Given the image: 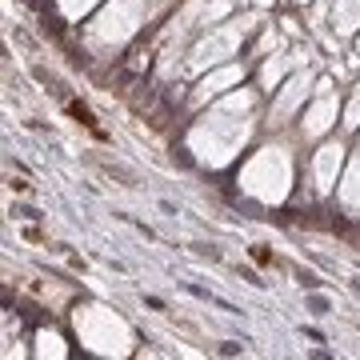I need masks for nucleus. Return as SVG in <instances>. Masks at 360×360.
<instances>
[{
  "instance_id": "nucleus-3",
  "label": "nucleus",
  "mask_w": 360,
  "mask_h": 360,
  "mask_svg": "<svg viewBox=\"0 0 360 360\" xmlns=\"http://www.w3.org/2000/svg\"><path fill=\"white\" fill-rule=\"evenodd\" d=\"M72 324H77L80 340H84L92 352H101V356H124V352L132 348L129 324L120 321L116 312H108V309L84 304V309L72 312Z\"/></svg>"
},
{
  "instance_id": "nucleus-8",
  "label": "nucleus",
  "mask_w": 360,
  "mask_h": 360,
  "mask_svg": "<svg viewBox=\"0 0 360 360\" xmlns=\"http://www.w3.org/2000/svg\"><path fill=\"white\" fill-rule=\"evenodd\" d=\"M309 92H312V77H309V72H296V77L284 84V92H281V101H276V108H272V116H276L272 124H281L284 116H292V112H296V104L304 101Z\"/></svg>"
},
{
  "instance_id": "nucleus-13",
  "label": "nucleus",
  "mask_w": 360,
  "mask_h": 360,
  "mask_svg": "<svg viewBox=\"0 0 360 360\" xmlns=\"http://www.w3.org/2000/svg\"><path fill=\"white\" fill-rule=\"evenodd\" d=\"M37 352H40V356H65L68 348H65V340H60L56 333L44 328V333H37Z\"/></svg>"
},
{
  "instance_id": "nucleus-10",
  "label": "nucleus",
  "mask_w": 360,
  "mask_h": 360,
  "mask_svg": "<svg viewBox=\"0 0 360 360\" xmlns=\"http://www.w3.org/2000/svg\"><path fill=\"white\" fill-rule=\"evenodd\" d=\"M333 28H336V32H356V28H360V0H336Z\"/></svg>"
},
{
  "instance_id": "nucleus-16",
  "label": "nucleus",
  "mask_w": 360,
  "mask_h": 360,
  "mask_svg": "<svg viewBox=\"0 0 360 360\" xmlns=\"http://www.w3.org/2000/svg\"><path fill=\"white\" fill-rule=\"evenodd\" d=\"M328 4H333V0H321V4H316V16H324V8H328Z\"/></svg>"
},
{
  "instance_id": "nucleus-11",
  "label": "nucleus",
  "mask_w": 360,
  "mask_h": 360,
  "mask_svg": "<svg viewBox=\"0 0 360 360\" xmlns=\"http://www.w3.org/2000/svg\"><path fill=\"white\" fill-rule=\"evenodd\" d=\"M340 200H345V208H360V153L348 168V176L340 180Z\"/></svg>"
},
{
  "instance_id": "nucleus-6",
  "label": "nucleus",
  "mask_w": 360,
  "mask_h": 360,
  "mask_svg": "<svg viewBox=\"0 0 360 360\" xmlns=\"http://www.w3.org/2000/svg\"><path fill=\"white\" fill-rule=\"evenodd\" d=\"M316 92H321V96H316V104L304 112V124H300V129H304V136H321V132L333 129V120H336V96L328 92V80H324Z\"/></svg>"
},
{
  "instance_id": "nucleus-15",
  "label": "nucleus",
  "mask_w": 360,
  "mask_h": 360,
  "mask_svg": "<svg viewBox=\"0 0 360 360\" xmlns=\"http://www.w3.org/2000/svg\"><path fill=\"white\" fill-rule=\"evenodd\" d=\"M345 129H360V89H356V96H352L348 108H345Z\"/></svg>"
},
{
  "instance_id": "nucleus-7",
  "label": "nucleus",
  "mask_w": 360,
  "mask_h": 360,
  "mask_svg": "<svg viewBox=\"0 0 360 360\" xmlns=\"http://www.w3.org/2000/svg\"><path fill=\"white\" fill-rule=\"evenodd\" d=\"M340 165H345V148H340V144H324V148H316L312 176H316V188H321V193H328V188L336 184V172H340Z\"/></svg>"
},
{
  "instance_id": "nucleus-2",
  "label": "nucleus",
  "mask_w": 360,
  "mask_h": 360,
  "mask_svg": "<svg viewBox=\"0 0 360 360\" xmlns=\"http://www.w3.org/2000/svg\"><path fill=\"white\" fill-rule=\"evenodd\" d=\"M292 184V160L284 148H260L245 168H240V188L264 205H281Z\"/></svg>"
},
{
  "instance_id": "nucleus-12",
  "label": "nucleus",
  "mask_w": 360,
  "mask_h": 360,
  "mask_svg": "<svg viewBox=\"0 0 360 360\" xmlns=\"http://www.w3.org/2000/svg\"><path fill=\"white\" fill-rule=\"evenodd\" d=\"M296 65V56H276V60H264V68H260V80H264V89H276L284 80V72Z\"/></svg>"
},
{
  "instance_id": "nucleus-4",
  "label": "nucleus",
  "mask_w": 360,
  "mask_h": 360,
  "mask_svg": "<svg viewBox=\"0 0 360 360\" xmlns=\"http://www.w3.org/2000/svg\"><path fill=\"white\" fill-rule=\"evenodd\" d=\"M141 20H144V0H112L96 16V25L89 28V40L96 49H116V44H124L136 32Z\"/></svg>"
},
{
  "instance_id": "nucleus-9",
  "label": "nucleus",
  "mask_w": 360,
  "mask_h": 360,
  "mask_svg": "<svg viewBox=\"0 0 360 360\" xmlns=\"http://www.w3.org/2000/svg\"><path fill=\"white\" fill-rule=\"evenodd\" d=\"M240 77H245V68H236V65L217 68V72H208V77L200 80V89H196V96H193V101L200 104V101H208V96H220L224 89H232V84H240Z\"/></svg>"
},
{
  "instance_id": "nucleus-1",
  "label": "nucleus",
  "mask_w": 360,
  "mask_h": 360,
  "mask_svg": "<svg viewBox=\"0 0 360 360\" xmlns=\"http://www.w3.org/2000/svg\"><path fill=\"white\" fill-rule=\"evenodd\" d=\"M252 108H257V92H248V89L229 96L220 108H212L193 129V136H188V148L196 153V160L208 168L229 165L232 156L245 148L248 132H252V120H248Z\"/></svg>"
},
{
  "instance_id": "nucleus-14",
  "label": "nucleus",
  "mask_w": 360,
  "mask_h": 360,
  "mask_svg": "<svg viewBox=\"0 0 360 360\" xmlns=\"http://www.w3.org/2000/svg\"><path fill=\"white\" fill-rule=\"evenodd\" d=\"M96 4V0H60V13L68 16V20H77V16H84Z\"/></svg>"
},
{
  "instance_id": "nucleus-5",
  "label": "nucleus",
  "mask_w": 360,
  "mask_h": 360,
  "mask_svg": "<svg viewBox=\"0 0 360 360\" xmlns=\"http://www.w3.org/2000/svg\"><path fill=\"white\" fill-rule=\"evenodd\" d=\"M245 28H248V25H224V28H217V32H208V37L193 49V60H188V65H193V68H205V65H217V60H224V56H236L240 40H245Z\"/></svg>"
},
{
  "instance_id": "nucleus-17",
  "label": "nucleus",
  "mask_w": 360,
  "mask_h": 360,
  "mask_svg": "<svg viewBox=\"0 0 360 360\" xmlns=\"http://www.w3.org/2000/svg\"><path fill=\"white\" fill-rule=\"evenodd\" d=\"M356 49H360V40H356Z\"/></svg>"
}]
</instances>
